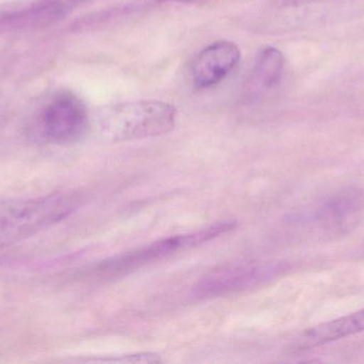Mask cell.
I'll return each mask as SVG.
<instances>
[{
	"instance_id": "cell-9",
	"label": "cell",
	"mask_w": 364,
	"mask_h": 364,
	"mask_svg": "<svg viewBox=\"0 0 364 364\" xmlns=\"http://www.w3.org/2000/svg\"><path fill=\"white\" fill-rule=\"evenodd\" d=\"M161 357L154 353H139V354L121 355V356L109 357V358L96 359L94 363H161Z\"/></svg>"
},
{
	"instance_id": "cell-2",
	"label": "cell",
	"mask_w": 364,
	"mask_h": 364,
	"mask_svg": "<svg viewBox=\"0 0 364 364\" xmlns=\"http://www.w3.org/2000/svg\"><path fill=\"white\" fill-rule=\"evenodd\" d=\"M177 109L161 100H134L110 105L100 113L98 130L109 142L161 136L174 130Z\"/></svg>"
},
{
	"instance_id": "cell-7",
	"label": "cell",
	"mask_w": 364,
	"mask_h": 364,
	"mask_svg": "<svg viewBox=\"0 0 364 364\" xmlns=\"http://www.w3.org/2000/svg\"><path fill=\"white\" fill-rule=\"evenodd\" d=\"M364 331V309L306 331L291 348L301 352Z\"/></svg>"
},
{
	"instance_id": "cell-6",
	"label": "cell",
	"mask_w": 364,
	"mask_h": 364,
	"mask_svg": "<svg viewBox=\"0 0 364 364\" xmlns=\"http://www.w3.org/2000/svg\"><path fill=\"white\" fill-rule=\"evenodd\" d=\"M241 51L229 41H218L200 51L192 68L193 83L199 89H207L226 78L239 63Z\"/></svg>"
},
{
	"instance_id": "cell-10",
	"label": "cell",
	"mask_w": 364,
	"mask_h": 364,
	"mask_svg": "<svg viewBox=\"0 0 364 364\" xmlns=\"http://www.w3.org/2000/svg\"><path fill=\"white\" fill-rule=\"evenodd\" d=\"M175 1L188 2V4H198V2L209 1V0H141V4H160V2Z\"/></svg>"
},
{
	"instance_id": "cell-4",
	"label": "cell",
	"mask_w": 364,
	"mask_h": 364,
	"mask_svg": "<svg viewBox=\"0 0 364 364\" xmlns=\"http://www.w3.org/2000/svg\"><path fill=\"white\" fill-rule=\"evenodd\" d=\"M89 125V111L85 103L68 91L55 93L36 118L38 134L53 145H66L79 140Z\"/></svg>"
},
{
	"instance_id": "cell-5",
	"label": "cell",
	"mask_w": 364,
	"mask_h": 364,
	"mask_svg": "<svg viewBox=\"0 0 364 364\" xmlns=\"http://www.w3.org/2000/svg\"><path fill=\"white\" fill-rule=\"evenodd\" d=\"M277 271L276 265L264 263L243 262L228 265L201 278L193 286V294L200 299L227 296L260 286Z\"/></svg>"
},
{
	"instance_id": "cell-3",
	"label": "cell",
	"mask_w": 364,
	"mask_h": 364,
	"mask_svg": "<svg viewBox=\"0 0 364 364\" xmlns=\"http://www.w3.org/2000/svg\"><path fill=\"white\" fill-rule=\"evenodd\" d=\"M237 222L232 220L216 222L198 231L186 234L164 237L132 251L119 254L96 265L94 275L102 280L115 279L124 277L136 269L156 261L168 258L181 250L197 247L201 244L218 239L235 230Z\"/></svg>"
},
{
	"instance_id": "cell-8",
	"label": "cell",
	"mask_w": 364,
	"mask_h": 364,
	"mask_svg": "<svg viewBox=\"0 0 364 364\" xmlns=\"http://www.w3.org/2000/svg\"><path fill=\"white\" fill-rule=\"evenodd\" d=\"M284 71V57L279 49L267 47L259 53L246 91L250 98L258 96L279 85Z\"/></svg>"
},
{
	"instance_id": "cell-1",
	"label": "cell",
	"mask_w": 364,
	"mask_h": 364,
	"mask_svg": "<svg viewBox=\"0 0 364 364\" xmlns=\"http://www.w3.org/2000/svg\"><path fill=\"white\" fill-rule=\"evenodd\" d=\"M82 203L83 194L74 189L34 198H0V250L48 230Z\"/></svg>"
}]
</instances>
